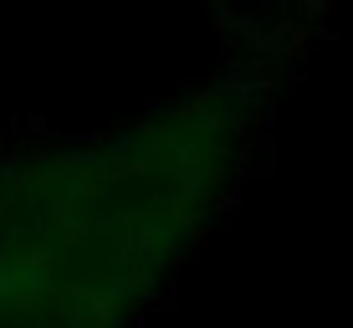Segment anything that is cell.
Here are the masks:
<instances>
[{
    "mask_svg": "<svg viewBox=\"0 0 353 328\" xmlns=\"http://www.w3.org/2000/svg\"><path fill=\"white\" fill-rule=\"evenodd\" d=\"M221 21L230 41L221 67L251 77L276 98L323 46L327 0H221Z\"/></svg>",
    "mask_w": 353,
    "mask_h": 328,
    "instance_id": "obj_2",
    "label": "cell"
},
{
    "mask_svg": "<svg viewBox=\"0 0 353 328\" xmlns=\"http://www.w3.org/2000/svg\"><path fill=\"white\" fill-rule=\"evenodd\" d=\"M276 98L215 67L0 149V328H143L241 205Z\"/></svg>",
    "mask_w": 353,
    "mask_h": 328,
    "instance_id": "obj_1",
    "label": "cell"
}]
</instances>
